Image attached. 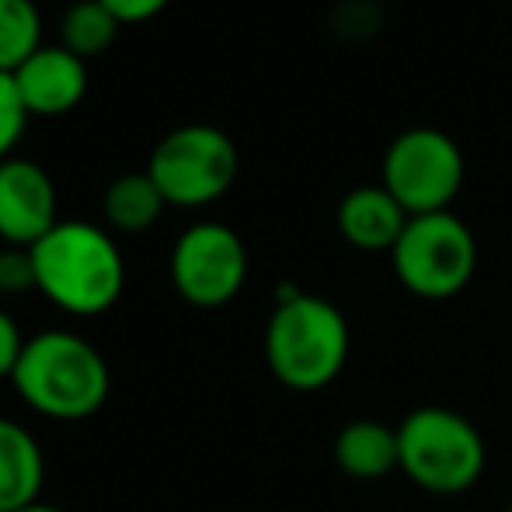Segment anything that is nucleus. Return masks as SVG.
Instances as JSON below:
<instances>
[{
    "instance_id": "nucleus-1",
    "label": "nucleus",
    "mask_w": 512,
    "mask_h": 512,
    "mask_svg": "<svg viewBox=\"0 0 512 512\" xmlns=\"http://www.w3.org/2000/svg\"><path fill=\"white\" fill-rule=\"evenodd\" d=\"M28 251L35 262L39 293L67 314H105L126 286V262L119 244L95 223L60 220Z\"/></svg>"
},
{
    "instance_id": "nucleus-2",
    "label": "nucleus",
    "mask_w": 512,
    "mask_h": 512,
    "mask_svg": "<svg viewBox=\"0 0 512 512\" xmlns=\"http://www.w3.org/2000/svg\"><path fill=\"white\" fill-rule=\"evenodd\" d=\"M11 384L39 415L81 422L108 401L112 373L88 338L74 331H39L25 342Z\"/></svg>"
},
{
    "instance_id": "nucleus-3",
    "label": "nucleus",
    "mask_w": 512,
    "mask_h": 512,
    "mask_svg": "<svg viewBox=\"0 0 512 512\" xmlns=\"http://www.w3.org/2000/svg\"><path fill=\"white\" fill-rule=\"evenodd\" d=\"M349 321L331 300L314 293H279L265 324V359L290 391H321L349 363Z\"/></svg>"
},
{
    "instance_id": "nucleus-4",
    "label": "nucleus",
    "mask_w": 512,
    "mask_h": 512,
    "mask_svg": "<svg viewBox=\"0 0 512 512\" xmlns=\"http://www.w3.org/2000/svg\"><path fill=\"white\" fill-rule=\"evenodd\" d=\"M401 467L408 481L432 495L471 492L488 464L485 436L471 418L443 405L415 408L398 425Z\"/></svg>"
},
{
    "instance_id": "nucleus-5",
    "label": "nucleus",
    "mask_w": 512,
    "mask_h": 512,
    "mask_svg": "<svg viewBox=\"0 0 512 512\" xmlns=\"http://www.w3.org/2000/svg\"><path fill=\"white\" fill-rule=\"evenodd\" d=\"M237 164V147L223 129L192 122L171 129L157 143L147 161V175L168 206L199 209L227 196L237 178Z\"/></svg>"
},
{
    "instance_id": "nucleus-6",
    "label": "nucleus",
    "mask_w": 512,
    "mask_h": 512,
    "mask_svg": "<svg viewBox=\"0 0 512 512\" xmlns=\"http://www.w3.org/2000/svg\"><path fill=\"white\" fill-rule=\"evenodd\" d=\"M401 286L422 300H450L474 279L478 244L460 216L425 213L411 216L401 241L391 251Z\"/></svg>"
},
{
    "instance_id": "nucleus-7",
    "label": "nucleus",
    "mask_w": 512,
    "mask_h": 512,
    "mask_svg": "<svg viewBox=\"0 0 512 512\" xmlns=\"http://www.w3.org/2000/svg\"><path fill=\"white\" fill-rule=\"evenodd\" d=\"M380 185L408 216L446 213L464 185V154L443 129H405L387 147Z\"/></svg>"
},
{
    "instance_id": "nucleus-8",
    "label": "nucleus",
    "mask_w": 512,
    "mask_h": 512,
    "mask_svg": "<svg viewBox=\"0 0 512 512\" xmlns=\"http://www.w3.org/2000/svg\"><path fill=\"white\" fill-rule=\"evenodd\" d=\"M248 279V251L227 223H196L175 241L171 283L192 307H223Z\"/></svg>"
},
{
    "instance_id": "nucleus-9",
    "label": "nucleus",
    "mask_w": 512,
    "mask_h": 512,
    "mask_svg": "<svg viewBox=\"0 0 512 512\" xmlns=\"http://www.w3.org/2000/svg\"><path fill=\"white\" fill-rule=\"evenodd\" d=\"M56 223V185L49 171L28 157L0 161V241L7 248H32Z\"/></svg>"
},
{
    "instance_id": "nucleus-10",
    "label": "nucleus",
    "mask_w": 512,
    "mask_h": 512,
    "mask_svg": "<svg viewBox=\"0 0 512 512\" xmlns=\"http://www.w3.org/2000/svg\"><path fill=\"white\" fill-rule=\"evenodd\" d=\"M14 84L28 115L56 119L74 112L88 95V63L63 46H42L14 70Z\"/></svg>"
},
{
    "instance_id": "nucleus-11",
    "label": "nucleus",
    "mask_w": 512,
    "mask_h": 512,
    "mask_svg": "<svg viewBox=\"0 0 512 512\" xmlns=\"http://www.w3.org/2000/svg\"><path fill=\"white\" fill-rule=\"evenodd\" d=\"M408 220L384 185H359L338 203V234L359 251H394Z\"/></svg>"
},
{
    "instance_id": "nucleus-12",
    "label": "nucleus",
    "mask_w": 512,
    "mask_h": 512,
    "mask_svg": "<svg viewBox=\"0 0 512 512\" xmlns=\"http://www.w3.org/2000/svg\"><path fill=\"white\" fill-rule=\"evenodd\" d=\"M46 460L35 436L14 418H0V512H18L39 502Z\"/></svg>"
},
{
    "instance_id": "nucleus-13",
    "label": "nucleus",
    "mask_w": 512,
    "mask_h": 512,
    "mask_svg": "<svg viewBox=\"0 0 512 512\" xmlns=\"http://www.w3.org/2000/svg\"><path fill=\"white\" fill-rule=\"evenodd\" d=\"M335 464L356 481L387 478L401 467L398 429L380 418H356L335 436Z\"/></svg>"
},
{
    "instance_id": "nucleus-14",
    "label": "nucleus",
    "mask_w": 512,
    "mask_h": 512,
    "mask_svg": "<svg viewBox=\"0 0 512 512\" xmlns=\"http://www.w3.org/2000/svg\"><path fill=\"white\" fill-rule=\"evenodd\" d=\"M164 196L154 185V178L147 171H136V175H119L105 189L102 213L105 223L122 234H143L150 230L164 213Z\"/></svg>"
},
{
    "instance_id": "nucleus-15",
    "label": "nucleus",
    "mask_w": 512,
    "mask_h": 512,
    "mask_svg": "<svg viewBox=\"0 0 512 512\" xmlns=\"http://www.w3.org/2000/svg\"><path fill=\"white\" fill-rule=\"evenodd\" d=\"M119 21L98 0H77L74 7H67L60 21V46L70 49L74 56H81L84 63L102 56L119 35Z\"/></svg>"
},
{
    "instance_id": "nucleus-16",
    "label": "nucleus",
    "mask_w": 512,
    "mask_h": 512,
    "mask_svg": "<svg viewBox=\"0 0 512 512\" xmlns=\"http://www.w3.org/2000/svg\"><path fill=\"white\" fill-rule=\"evenodd\" d=\"M42 49V14L35 0H0V70L14 74Z\"/></svg>"
},
{
    "instance_id": "nucleus-17",
    "label": "nucleus",
    "mask_w": 512,
    "mask_h": 512,
    "mask_svg": "<svg viewBox=\"0 0 512 512\" xmlns=\"http://www.w3.org/2000/svg\"><path fill=\"white\" fill-rule=\"evenodd\" d=\"M28 119H32V115H28L25 102H21L14 74H4V70H0V161L14 157V147H18Z\"/></svg>"
},
{
    "instance_id": "nucleus-18",
    "label": "nucleus",
    "mask_w": 512,
    "mask_h": 512,
    "mask_svg": "<svg viewBox=\"0 0 512 512\" xmlns=\"http://www.w3.org/2000/svg\"><path fill=\"white\" fill-rule=\"evenodd\" d=\"M35 286V262L28 248H4L0 251V293H28Z\"/></svg>"
},
{
    "instance_id": "nucleus-19",
    "label": "nucleus",
    "mask_w": 512,
    "mask_h": 512,
    "mask_svg": "<svg viewBox=\"0 0 512 512\" xmlns=\"http://www.w3.org/2000/svg\"><path fill=\"white\" fill-rule=\"evenodd\" d=\"M28 338L21 335L18 321H14L7 310H0V380L14 377V366H18L21 352H25Z\"/></svg>"
},
{
    "instance_id": "nucleus-20",
    "label": "nucleus",
    "mask_w": 512,
    "mask_h": 512,
    "mask_svg": "<svg viewBox=\"0 0 512 512\" xmlns=\"http://www.w3.org/2000/svg\"><path fill=\"white\" fill-rule=\"evenodd\" d=\"M98 4H105L119 25H140V21L157 18L171 0H98Z\"/></svg>"
},
{
    "instance_id": "nucleus-21",
    "label": "nucleus",
    "mask_w": 512,
    "mask_h": 512,
    "mask_svg": "<svg viewBox=\"0 0 512 512\" xmlns=\"http://www.w3.org/2000/svg\"><path fill=\"white\" fill-rule=\"evenodd\" d=\"M18 512H63V509L46 506V502H32V506H25V509H18Z\"/></svg>"
},
{
    "instance_id": "nucleus-22",
    "label": "nucleus",
    "mask_w": 512,
    "mask_h": 512,
    "mask_svg": "<svg viewBox=\"0 0 512 512\" xmlns=\"http://www.w3.org/2000/svg\"><path fill=\"white\" fill-rule=\"evenodd\" d=\"M509 512H512V499H509Z\"/></svg>"
}]
</instances>
